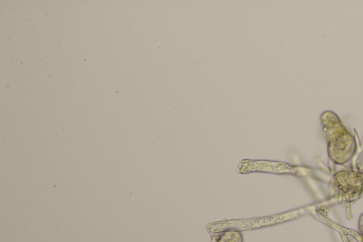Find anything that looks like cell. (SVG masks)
<instances>
[{
    "label": "cell",
    "instance_id": "cell-4",
    "mask_svg": "<svg viewBox=\"0 0 363 242\" xmlns=\"http://www.w3.org/2000/svg\"><path fill=\"white\" fill-rule=\"evenodd\" d=\"M358 230L362 237H363V212L361 214L358 219Z\"/></svg>",
    "mask_w": 363,
    "mask_h": 242
},
{
    "label": "cell",
    "instance_id": "cell-2",
    "mask_svg": "<svg viewBox=\"0 0 363 242\" xmlns=\"http://www.w3.org/2000/svg\"><path fill=\"white\" fill-rule=\"evenodd\" d=\"M329 194L340 202L354 203L363 194V173L353 170L336 172L329 182Z\"/></svg>",
    "mask_w": 363,
    "mask_h": 242
},
{
    "label": "cell",
    "instance_id": "cell-5",
    "mask_svg": "<svg viewBox=\"0 0 363 242\" xmlns=\"http://www.w3.org/2000/svg\"><path fill=\"white\" fill-rule=\"evenodd\" d=\"M362 241H363V237H362Z\"/></svg>",
    "mask_w": 363,
    "mask_h": 242
},
{
    "label": "cell",
    "instance_id": "cell-3",
    "mask_svg": "<svg viewBox=\"0 0 363 242\" xmlns=\"http://www.w3.org/2000/svg\"><path fill=\"white\" fill-rule=\"evenodd\" d=\"M216 242H243L242 233L238 230H226L218 236Z\"/></svg>",
    "mask_w": 363,
    "mask_h": 242
},
{
    "label": "cell",
    "instance_id": "cell-1",
    "mask_svg": "<svg viewBox=\"0 0 363 242\" xmlns=\"http://www.w3.org/2000/svg\"><path fill=\"white\" fill-rule=\"evenodd\" d=\"M321 122L327 135L328 151L330 160L338 165L347 163L355 152L354 138L341 124L338 117L332 112L323 114Z\"/></svg>",
    "mask_w": 363,
    "mask_h": 242
}]
</instances>
